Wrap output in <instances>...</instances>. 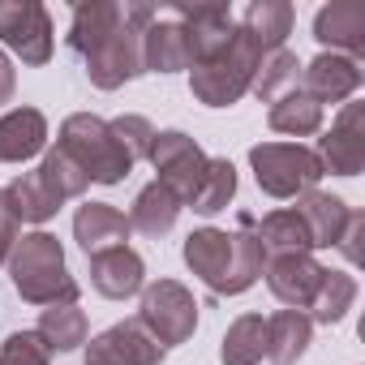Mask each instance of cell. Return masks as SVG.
Instances as JSON below:
<instances>
[{
	"label": "cell",
	"mask_w": 365,
	"mask_h": 365,
	"mask_svg": "<svg viewBox=\"0 0 365 365\" xmlns=\"http://www.w3.org/2000/svg\"><path fill=\"white\" fill-rule=\"evenodd\" d=\"M125 22V5H112V0H91V5H73L69 18V48L78 56H91L116 26Z\"/></svg>",
	"instance_id": "7402d4cb"
},
{
	"label": "cell",
	"mask_w": 365,
	"mask_h": 365,
	"mask_svg": "<svg viewBox=\"0 0 365 365\" xmlns=\"http://www.w3.org/2000/svg\"><path fill=\"white\" fill-rule=\"evenodd\" d=\"M9 279L22 301L31 305H78V279L69 275L65 250L52 232H26L14 241Z\"/></svg>",
	"instance_id": "7a4b0ae2"
},
{
	"label": "cell",
	"mask_w": 365,
	"mask_h": 365,
	"mask_svg": "<svg viewBox=\"0 0 365 365\" xmlns=\"http://www.w3.org/2000/svg\"><path fill=\"white\" fill-rule=\"evenodd\" d=\"M314 339V322L305 309H279L267 318V361L271 365H297Z\"/></svg>",
	"instance_id": "44dd1931"
},
{
	"label": "cell",
	"mask_w": 365,
	"mask_h": 365,
	"mask_svg": "<svg viewBox=\"0 0 365 365\" xmlns=\"http://www.w3.org/2000/svg\"><path fill=\"white\" fill-rule=\"evenodd\" d=\"M155 14H159V5H125V22H120L91 56H82L91 86L116 91V86H125V82H133V78L146 73V69H142V26H146Z\"/></svg>",
	"instance_id": "5b68a950"
},
{
	"label": "cell",
	"mask_w": 365,
	"mask_h": 365,
	"mask_svg": "<svg viewBox=\"0 0 365 365\" xmlns=\"http://www.w3.org/2000/svg\"><path fill=\"white\" fill-rule=\"evenodd\" d=\"M297 78H301V61L288 52V48H275V52H267L262 61H258V69H254V86H250V95H258V99H279L284 91H292L297 86Z\"/></svg>",
	"instance_id": "d6a6232c"
},
{
	"label": "cell",
	"mask_w": 365,
	"mask_h": 365,
	"mask_svg": "<svg viewBox=\"0 0 365 365\" xmlns=\"http://www.w3.org/2000/svg\"><path fill=\"white\" fill-rule=\"evenodd\" d=\"M138 322L146 327V335L159 348H176L198 331V301L180 279H155L142 288Z\"/></svg>",
	"instance_id": "52a82bcc"
},
{
	"label": "cell",
	"mask_w": 365,
	"mask_h": 365,
	"mask_svg": "<svg viewBox=\"0 0 365 365\" xmlns=\"http://www.w3.org/2000/svg\"><path fill=\"white\" fill-rule=\"evenodd\" d=\"M267 125H271L275 133H288V138H309V133L322 129V108H318L301 86H292V91H284L279 99H271Z\"/></svg>",
	"instance_id": "d4e9b609"
},
{
	"label": "cell",
	"mask_w": 365,
	"mask_h": 365,
	"mask_svg": "<svg viewBox=\"0 0 365 365\" xmlns=\"http://www.w3.org/2000/svg\"><path fill=\"white\" fill-rule=\"evenodd\" d=\"M322 262L314 254H271L262 275H267V288L288 305V309H309L318 284H322Z\"/></svg>",
	"instance_id": "4fadbf2b"
},
{
	"label": "cell",
	"mask_w": 365,
	"mask_h": 365,
	"mask_svg": "<svg viewBox=\"0 0 365 365\" xmlns=\"http://www.w3.org/2000/svg\"><path fill=\"white\" fill-rule=\"evenodd\" d=\"M172 18L185 26V43H190V69L211 61L237 31V18L228 5H168Z\"/></svg>",
	"instance_id": "7c38bea8"
},
{
	"label": "cell",
	"mask_w": 365,
	"mask_h": 365,
	"mask_svg": "<svg viewBox=\"0 0 365 365\" xmlns=\"http://www.w3.org/2000/svg\"><path fill=\"white\" fill-rule=\"evenodd\" d=\"M129 215L116 211L112 202H82L78 215H73V241L82 245L86 258L103 254V250H116L129 241Z\"/></svg>",
	"instance_id": "ac0fdd59"
},
{
	"label": "cell",
	"mask_w": 365,
	"mask_h": 365,
	"mask_svg": "<svg viewBox=\"0 0 365 365\" xmlns=\"http://www.w3.org/2000/svg\"><path fill=\"white\" fill-rule=\"evenodd\" d=\"M39 180H43V185H48V194L65 207L69 198H82L86 194V185H91V180H86V172L61 150V146H52V150H43V159H39Z\"/></svg>",
	"instance_id": "1f68e13d"
},
{
	"label": "cell",
	"mask_w": 365,
	"mask_h": 365,
	"mask_svg": "<svg viewBox=\"0 0 365 365\" xmlns=\"http://www.w3.org/2000/svg\"><path fill=\"white\" fill-rule=\"evenodd\" d=\"M142 69L146 73H180V69H190L185 26L172 18V9H159L142 26Z\"/></svg>",
	"instance_id": "e0dca14e"
},
{
	"label": "cell",
	"mask_w": 365,
	"mask_h": 365,
	"mask_svg": "<svg viewBox=\"0 0 365 365\" xmlns=\"http://www.w3.org/2000/svg\"><path fill=\"white\" fill-rule=\"evenodd\" d=\"M52 352L39 339V331H14L5 344H0V365H48Z\"/></svg>",
	"instance_id": "e575fe53"
},
{
	"label": "cell",
	"mask_w": 365,
	"mask_h": 365,
	"mask_svg": "<svg viewBox=\"0 0 365 365\" xmlns=\"http://www.w3.org/2000/svg\"><path fill=\"white\" fill-rule=\"evenodd\" d=\"M39 339L48 344V352H73V348H86V314L78 305H43L39 314Z\"/></svg>",
	"instance_id": "83f0119b"
},
{
	"label": "cell",
	"mask_w": 365,
	"mask_h": 365,
	"mask_svg": "<svg viewBox=\"0 0 365 365\" xmlns=\"http://www.w3.org/2000/svg\"><path fill=\"white\" fill-rule=\"evenodd\" d=\"M254 237L262 241L267 258L271 254H309V232L301 224V215L288 207V211H267L262 220H254Z\"/></svg>",
	"instance_id": "484cf974"
},
{
	"label": "cell",
	"mask_w": 365,
	"mask_h": 365,
	"mask_svg": "<svg viewBox=\"0 0 365 365\" xmlns=\"http://www.w3.org/2000/svg\"><path fill=\"white\" fill-rule=\"evenodd\" d=\"M301 78H305V95L322 108V103H348L356 91H361V61H352V56H339V52H318L305 69H301Z\"/></svg>",
	"instance_id": "9a60e30c"
},
{
	"label": "cell",
	"mask_w": 365,
	"mask_h": 365,
	"mask_svg": "<svg viewBox=\"0 0 365 365\" xmlns=\"http://www.w3.org/2000/svg\"><path fill=\"white\" fill-rule=\"evenodd\" d=\"M168 348H159L142 322H112L86 344V365H163Z\"/></svg>",
	"instance_id": "8fae6325"
},
{
	"label": "cell",
	"mask_w": 365,
	"mask_h": 365,
	"mask_svg": "<svg viewBox=\"0 0 365 365\" xmlns=\"http://www.w3.org/2000/svg\"><path fill=\"white\" fill-rule=\"evenodd\" d=\"M361 241H365V215H361V211H352V215H348V224H344V232H339V241H335V250L356 267V262H361Z\"/></svg>",
	"instance_id": "d590c367"
},
{
	"label": "cell",
	"mask_w": 365,
	"mask_h": 365,
	"mask_svg": "<svg viewBox=\"0 0 365 365\" xmlns=\"http://www.w3.org/2000/svg\"><path fill=\"white\" fill-rule=\"evenodd\" d=\"M18 228H22V220L14 215V202H9V194L0 190V267H5V262H9V254H14Z\"/></svg>",
	"instance_id": "8d00e7d4"
},
{
	"label": "cell",
	"mask_w": 365,
	"mask_h": 365,
	"mask_svg": "<svg viewBox=\"0 0 365 365\" xmlns=\"http://www.w3.org/2000/svg\"><path fill=\"white\" fill-rule=\"evenodd\" d=\"M250 168L267 198H301L305 190H318L327 176L318 155L301 142H258L250 146Z\"/></svg>",
	"instance_id": "8992f818"
},
{
	"label": "cell",
	"mask_w": 365,
	"mask_h": 365,
	"mask_svg": "<svg viewBox=\"0 0 365 365\" xmlns=\"http://www.w3.org/2000/svg\"><path fill=\"white\" fill-rule=\"evenodd\" d=\"M262 56H267V52L237 26L232 39H228L211 61H202V65L190 69V91H194V99L207 103V108H232V103H241V99L250 95V86H254V69H258Z\"/></svg>",
	"instance_id": "3957f363"
},
{
	"label": "cell",
	"mask_w": 365,
	"mask_h": 365,
	"mask_svg": "<svg viewBox=\"0 0 365 365\" xmlns=\"http://www.w3.org/2000/svg\"><path fill=\"white\" fill-rule=\"evenodd\" d=\"M292 211L301 215L314 250H335V241H339V232H344V224L352 215V207L339 194H327V190H305Z\"/></svg>",
	"instance_id": "d6986e66"
},
{
	"label": "cell",
	"mask_w": 365,
	"mask_h": 365,
	"mask_svg": "<svg viewBox=\"0 0 365 365\" xmlns=\"http://www.w3.org/2000/svg\"><path fill=\"white\" fill-rule=\"evenodd\" d=\"M5 194H9L14 215H18L22 224H48V220L61 211V202L48 194V185L39 180V172H22V176H14L9 185H5Z\"/></svg>",
	"instance_id": "4dcf8cb0"
},
{
	"label": "cell",
	"mask_w": 365,
	"mask_h": 365,
	"mask_svg": "<svg viewBox=\"0 0 365 365\" xmlns=\"http://www.w3.org/2000/svg\"><path fill=\"white\" fill-rule=\"evenodd\" d=\"M180 258L185 267L215 292V297H241L262 279L267 267V250L254 237V220L241 215L237 232L224 228H194L180 245Z\"/></svg>",
	"instance_id": "6da1fadb"
},
{
	"label": "cell",
	"mask_w": 365,
	"mask_h": 365,
	"mask_svg": "<svg viewBox=\"0 0 365 365\" xmlns=\"http://www.w3.org/2000/svg\"><path fill=\"white\" fill-rule=\"evenodd\" d=\"M292 22H297V9L288 5V0H254V5L241 14V31L262 48V52H275L288 43L292 35Z\"/></svg>",
	"instance_id": "603a6c76"
},
{
	"label": "cell",
	"mask_w": 365,
	"mask_h": 365,
	"mask_svg": "<svg viewBox=\"0 0 365 365\" xmlns=\"http://www.w3.org/2000/svg\"><path fill=\"white\" fill-rule=\"evenodd\" d=\"M0 43L14 56H22V65H48L52 48H56L52 14L39 0H9V5H0Z\"/></svg>",
	"instance_id": "9c48e42d"
},
{
	"label": "cell",
	"mask_w": 365,
	"mask_h": 365,
	"mask_svg": "<svg viewBox=\"0 0 365 365\" xmlns=\"http://www.w3.org/2000/svg\"><path fill=\"white\" fill-rule=\"evenodd\" d=\"M176 215H180V198L172 190H163L159 180H150V185L138 190V198H133L129 228H138L142 237H163V232L176 228Z\"/></svg>",
	"instance_id": "cb8c5ba5"
},
{
	"label": "cell",
	"mask_w": 365,
	"mask_h": 365,
	"mask_svg": "<svg viewBox=\"0 0 365 365\" xmlns=\"http://www.w3.org/2000/svg\"><path fill=\"white\" fill-rule=\"evenodd\" d=\"M314 39L322 52H339L361 61L365 56V5L361 0H331L314 14Z\"/></svg>",
	"instance_id": "5bb4252c"
},
{
	"label": "cell",
	"mask_w": 365,
	"mask_h": 365,
	"mask_svg": "<svg viewBox=\"0 0 365 365\" xmlns=\"http://www.w3.org/2000/svg\"><path fill=\"white\" fill-rule=\"evenodd\" d=\"M150 168L159 172L155 180L163 190H172L176 198H180V207H190V198L198 194V185H202V176H207V150L185 133V129H163V133H155V142H150Z\"/></svg>",
	"instance_id": "ba28073f"
},
{
	"label": "cell",
	"mask_w": 365,
	"mask_h": 365,
	"mask_svg": "<svg viewBox=\"0 0 365 365\" xmlns=\"http://www.w3.org/2000/svg\"><path fill=\"white\" fill-rule=\"evenodd\" d=\"M14 91H18V73H14L9 52L0 48V103H9V99H14Z\"/></svg>",
	"instance_id": "74e56055"
},
{
	"label": "cell",
	"mask_w": 365,
	"mask_h": 365,
	"mask_svg": "<svg viewBox=\"0 0 365 365\" xmlns=\"http://www.w3.org/2000/svg\"><path fill=\"white\" fill-rule=\"evenodd\" d=\"M112 125V133H116V142H120V150L138 163V159H146L150 155V142H155V125L146 120V116H138V112H125V116H116V120H108Z\"/></svg>",
	"instance_id": "836d02e7"
},
{
	"label": "cell",
	"mask_w": 365,
	"mask_h": 365,
	"mask_svg": "<svg viewBox=\"0 0 365 365\" xmlns=\"http://www.w3.org/2000/svg\"><path fill=\"white\" fill-rule=\"evenodd\" d=\"M232 198H237V168H232V159H207V176H202L198 194L190 198V211L211 220V215L228 211Z\"/></svg>",
	"instance_id": "f546056e"
},
{
	"label": "cell",
	"mask_w": 365,
	"mask_h": 365,
	"mask_svg": "<svg viewBox=\"0 0 365 365\" xmlns=\"http://www.w3.org/2000/svg\"><path fill=\"white\" fill-rule=\"evenodd\" d=\"M318 163L331 176H356L365 168V103H344L339 120L318 138Z\"/></svg>",
	"instance_id": "30bf717a"
},
{
	"label": "cell",
	"mask_w": 365,
	"mask_h": 365,
	"mask_svg": "<svg viewBox=\"0 0 365 365\" xmlns=\"http://www.w3.org/2000/svg\"><path fill=\"white\" fill-rule=\"evenodd\" d=\"M91 288L108 301H129L146 288V262L138 250L129 245H116V250H103L91 258Z\"/></svg>",
	"instance_id": "2e32d148"
},
{
	"label": "cell",
	"mask_w": 365,
	"mask_h": 365,
	"mask_svg": "<svg viewBox=\"0 0 365 365\" xmlns=\"http://www.w3.org/2000/svg\"><path fill=\"white\" fill-rule=\"evenodd\" d=\"M352 301H356V279L348 271H322V284H318V292H314L305 314H309V322L335 327L352 309Z\"/></svg>",
	"instance_id": "f1b7e54d"
},
{
	"label": "cell",
	"mask_w": 365,
	"mask_h": 365,
	"mask_svg": "<svg viewBox=\"0 0 365 365\" xmlns=\"http://www.w3.org/2000/svg\"><path fill=\"white\" fill-rule=\"evenodd\" d=\"M48 146V116L39 108H14L0 116V163H26Z\"/></svg>",
	"instance_id": "ffe728a7"
},
{
	"label": "cell",
	"mask_w": 365,
	"mask_h": 365,
	"mask_svg": "<svg viewBox=\"0 0 365 365\" xmlns=\"http://www.w3.org/2000/svg\"><path fill=\"white\" fill-rule=\"evenodd\" d=\"M267 356V318L262 314H241L220 344V365H258Z\"/></svg>",
	"instance_id": "4316f807"
},
{
	"label": "cell",
	"mask_w": 365,
	"mask_h": 365,
	"mask_svg": "<svg viewBox=\"0 0 365 365\" xmlns=\"http://www.w3.org/2000/svg\"><path fill=\"white\" fill-rule=\"evenodd\" d=\"M56 146L86 172V180H95V185H120V180L133 172V159L120 150L112 125L103 116H95V112L65 116Z\"/></svg>",
	"instance_id": "277c9868"
}]
</instances>
